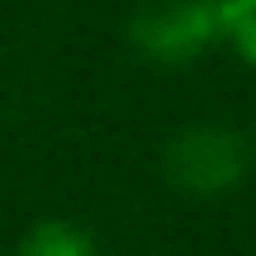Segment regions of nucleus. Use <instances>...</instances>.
I'll use <instances>...</instances> for the list:
<instances>
[{
    "label": "nucleus",
    "instance_id": "1",
    "mask_svg": "<svg viewBox=\"0 0 256 256\" xmlns=\"http://www.w3.org/2000/svg\"><path fill=\"white\" fill-rule=\"evenodd\" d=\"M252 133L223 119H190L162 142V180L185 200H223L252 180Z\"/></svg>",
    "mask_w": 256,
    "mask_h": 256
},
{
    "label": "nucleus",
    "instance_id": "2",
    "mask_svg": "<svg viewBox=\"0 0 256 256\" xmlns=\"http://www.w3.org/2000/svg\"><path fill=\"white\" fill-rule=\"evenodd\" d=\"M128 48L147 66L185 72L214 48H223V5L218 0H147L128 19Z\"/></svg>",
    "mask_w": 256,
    "mask_h": 256
},
{
    "label": "nucleus",
    "instance_id": "3",
    "mask_svg": "<svg viewBox=\"0 0 256 256\" xmlns=\"http://www.w3.org/2000/svg\"><path fill=\"white\" fill-rule=\"evenodd\" d=\"M14 256H100V242L72 218H38L24 228Z\"/></svg>",
    "mask_w": 256,
    "mask_h": 256
},
{
    "label": "nucleus",
    "instance_id": "4",
    "mask_svg": "<svg viewBox=\"0 0 256 256\" xmlns=\"http://www.w3.org/2000/svg\"><path fill=\"white\" fill-rule=\"evenodd\" d=\"M223 5V48L256 72V0H218Z\"/></svg>",
    "mask_w": 256,
    "mask_h": 256
},
{
    "label": "nucleus",
    "instance_id": "5",
    "mask_svg": "<svg viewBox=\"0 0 256 256\" xmlns=\"http://www.w3.org/2000/svg\"><path fill=\"white\" fill-rule=\"evenodd\" d=\"M252 147H256V119H252Z\"/></svg>",
    "mask_w": 256,
    "mask_h": 256
}]
</instances>
